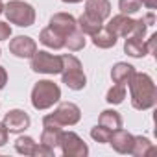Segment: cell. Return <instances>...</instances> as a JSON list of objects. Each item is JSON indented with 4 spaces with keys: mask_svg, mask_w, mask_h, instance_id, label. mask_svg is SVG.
Returning a JSON list of instances; mask_svg holds the SVG:
<instances>
[{
    "mask_svg": "<svg viewBox=\"0 0 157 157\" xmlns=\"http://www.w3.org/2000/svg\"><path fill=\"white\" fill-rule=\"evenodd\" d=\"M129 96L131 105L139 111H148L157 104V87L151 76L146 72H133L129 80Z\"/></svg>",
    "mask_w": 157,
    "mask_h": 157,
    "instance_id": "cell-1",
    "label": "cell"
},
{
    "mask_svg": "<svg viewBox=\"0 0 157 157\" xmlns=\"http://www.w3.org/2000/svg\"><path fill=\"white\" fill-rule=\"evenodd\" d=\"M61 100V89L52 80H39L32 89V105L37 111H46Z\"/></svg>",
    "mask_w": 157,
    "mask_h": 157,
    "instance_id": "cell-2",
    "label": "cell"
},
{
    "mask_svg": "<svg viewBox=\"0 0 157 157\" xmlns=\"http://www.w3.org/2000/svg\"><path fill=\"white\" fill-rule=\"evenodd\" d=\"M63 70H61V82L72 89V91H82L87 85V76L83 72L82 61L72 54H63Z\"/></svg>",
    "mask_w": 157,
    "mask_h": 157,
    "instance_id": "cell-3",
    "label": "cell"
},
{
    "mask_svg": "<svg viewBox=\"0 0 157 157\" xmlns=\"http://www.w3.org/2000/svg\"><path fill=\"white\" fill-rule=\"evenodd\" d=\"M4 13L8 21L19 28H30L35 22V10L32 4L22 2V0H10L4 4Z\"/></svg>",
    "mask_w": 157,
    "mask_h": 157,
    "instance_id": "cell-4",
    "label": "cell"
},
{
    "mask_svg": "<svg viewBox=\"0 0 157 157\" xmlns=\"http://www.w3.org/2000/svg\"><path fill=\"white\" fill-rule=\"evenodd\" d=\"M30 67H32L33 72L56 76V74H61V70H63V57L54 56L46 50H37L30 57Z\"/></svg>",
    "mask_w": 157,
    "mask_h": 157,
    "instance_id": "cell-5",
    "label": "cell"
},
{
    "mask_svg": "<svg viewBox=\"0 0 157 157\" xmlns=\"http://www.w3.org/2000/svg\"><path fill=\"white\" fill-rule=\"evenodd\" d=\"M57 146L61 148V153L65 157H87L89 155V146L74 131H61Z\"/></svg>",
    "mask_w": 157,
    "mask_h": 157,
    "instance_id": "cell-6",
    "label": "cell"
},
{
    "mask_svg": "<svg viewBox=\"0 0 157 157\" xmlns=\"http://www.w3.org/2000/svg\"><path fill=\"white\" fill-rule=\"evenodd\" d=\"M50 115L59 126H76L82 118V109L72 102H61Z\"/></svg>",
    "mask_w": 157,
    "mask_h": 157,
    "instance_id": "cell-7",
    "label": "cell"
},
{
    "mask_svg": "<svg viewBox=\"0 0 157 157\" xmlns=\"http://www.w3.org/2000/svg\"><path fill=\"white\" fill-rule=\"evenodd\" d=\"M10 52L15 57L30 59L37 52V43L32 37H28V35H17V37H13L10 41Z\"/></svg>",
    "mask_w": 157,
    "mask_h": 157,
    "instance_id": "cell-8",
    "label": "cell"
},
{
    "mask_svg": "<svg viewBox=\"0 0 157 157\" xmlns=\"http://www.w3.org/2000/svg\"><path fill=\"white\" fill-rule=\"evenodd\" d=\"M2 122H4V126L8 128L10 133H22L32 124L30 115L26 111H22V109H11V111H8Z\"/></svg>",
    "mask_w": 157,
    "mask_h": 157,
    "instance_id": "cell-9",
    "label": "cell"
},
{
    "mask_svg": "<svg viewBox=\"0 0 157 157\" xmlns=\"http://www.w3.org/2000/svg\"><path fill=\"white\" fill-rule=\"evenodd\" d=\"M61 131H63V126H59L52 115H46L43 117V133H41V144L48 146V148H54L59 144V137H61Z\"/></svg>",
    "mask_w": 157,
    "mask_h": 157,
    "instance_id": "cell-10",
    "label": "cell"
},
{
    "mask_svg": "<svg viewBox=\"0 0 157 157\" xmlns=\"http://www.w3.org/2000/svg\"><path fill=\"white\" fill-rule=\"evenodd\" d=\"M48 26H50L56 33L67 37L72 30H76V19H74L70 13H54V15L50 17Z\"/></svg>",
    "mask_w": 157,
    "mask_h": 157,
    "instance_id": "cell-11",
    "label": "cell"
},
{
    "mask_svg": "<svg viewBox=\"0 0 157 157\" xmlns=\"http://www.w3.org/2000/svg\"><path fill=\"white\" fill-rule=\"evenodd\" d=\"M133 24H135V19H131L129 15L120 13V15H115V17L107 22L105 28H107L109 32H113L117 37H128V35H131Z\"/></svg>",
    "mask_w": 157,
    "mask_h": 157,
    "instance_id": "cell-12",
    "label": "cell"
},
{
    "mask_svg": "<svg viewBox=\"0 0 157 157\" xmlns=\"http://www.w3.org/2000/svg\"><path fill=\"white\" fill-rule=\"evenodd\" d=\"M107 144H111V148L117 153H129L131 151V146H133V135L129 131L118 128V129H115L111 133V139H109Z\"/></svg>",
    "mask_w": 157,
    "mask_h": 157,
    "instance_id": "cell-13",
    "label": "cell"
},
{
    "mask_svg": "<svg viewBox=\"0 0 157 157\" xmlns=\"http://www.w3.org/2000/svg\"><path fill=\"white\" fill-rule=\"evenodd\" d=\"M85 13L104 22L111 17V2L109 0H85Z\"/></svg>",
    "mask_w": 157,
    "mask_h": 157,
    "instance_id": "cell-14",
    "label": "cell"
},
{
    "mask_svg": "<svg viewBox=\"0 0 157 157\" xmlns=\"http://www.w3.org/2000/svg\"><path fill=\"white\" fill-rule=\"evenodd\" d=\"M133 72H135V67L133 65L120 61V63L113 65V68H111V80H113V83L128 85L129 80H131V76H133Z\"/></svg>",
    "mask_w": 157,
    "mask_h": 157,
    "instance_id": "cell-15",
    "label": "cell"
},
{
    "mask_svg": "<svg viewBox=\"0 0 157 157\" xmlns=\"http://www.w3.org/2000/svg\"><path fill=\"white\" fill-rule=\"evenodd\" d=\"M91 37H93V44H94L96 48H102V50L113 48V46L117 44V41H118V37H117L113 32H109L105 26H102V28H100L96 33H93Z\"/></svg>",
    "mask_w": 157,
    "mask_h": 157,
    "instance_id": "cell-16",
    "label": "cell"
},
{
    "mask_svg": "<svg viewBox=\"0 0 157 157\" xmlns=\"http://www.w3.org/2000/svg\"><path fill=\"white\" fill-rule=\"evenodd\" d=\"M124 52H126L129 57H144V56L148 54V48H146L144 39L135 37V35H129V37H126Z\"/></svg>",
    "mask_w": 157,
    "mask_h": 157,
    "instance_id": "cell-17",
    "label": "cell"
},
{
    "mask_svg": "<svg viewBox=\"0 0 157 157\" xmlns=\"http://www.w3.org/2000/svg\"><path fill=\"white\" fill-rule=\"evenodd\" d=\"M39 41H41L44 46L52 48V50H59V48L65 46V37L59 35V33H56L50 26L44 28V30H41V33H39Z\"/></svg>",
    "mask_w": 157,
    "mask_h": 157,
    "instance_id": "cell-18",
    "label": "cell"
},
{
    "mask_svg": "<svg viewBox=\"0 0 157 157\" xmlns=\"http://www.w3.org/2000/svg\"><path fill=\"white\" fill-rule=\"evenodd\" d=\"M98 124L104 126V128H107V129H111V131H115V129L122 128V117H120V113L115 111V109H105V111L100 113Z\"/></svg>",
    "mask_w": 157,
    "mask_h": 157,
    "instance_id": "cell-19",
    "label": "cell"
},
{
    "mask_svg": "<svg viewBox=\"0 0 157 157\" xmlns=\"http://www.w3.org/2000/svg\"><path fill=\"white\" fill-rule=\"evenodd\" d=\"M102 26H104V22H100V21L93 19V17H91V15H87V13H83L80 19L76 21V28L80 30L82 33H85V35H93V33H96Z\"/></svg>",
    "mask_w": 157,
    "mask_h": 157,
    "instance_id": "cell-20",
    "label": "cell"
},
{
    "mask_svg": "<svg viewBox=\"0 0 157 157\" xmlns=\"http://www.w3.org/2000/svg\"><path fill=\"white\" fill-rule=\"evenodd\" d=\"M153 150H155V146H153V142L150 139H146L142 135H137V137H133V146H131L129 153L135 155V157H144Z\"/></svg>",
    "mask_w": 157,
    "mask_h": 157,
    "instance_id": "cell-21",
    "label": "cell"
},
{
    "mask_svg": "<svg viewBox=\"0 0 157 157\" xmlns=\"http://www.w3.org/2000/svg\"><path fill=\"white\" fill-rule=\"evenodd\" d=\"M85 43H87L85 33H82L78 28H76V30H72V32L65 37V46H67L68 50H72V52L83 50V48H85Z\"/></svg>",
    "mask_w": 157,
    "mask_h": 157,
    "instance_id": "cell-22",
    "label": "cell"
},
{
    "mask_svg": "<svg viewBox=\"0 0 157 157\" xmlns=\"http://www.w3.org/2000/svg\"><path fill=\"white\" fill-rule=\"evenodd\" d=\"M126 94H128L126 85H118V83H115V85L107 91V94H105V102L111 104V105H118V104L124 102Z\"/></svg>",
    "mask_w": 157,
    "mask_h": 157,
    "instance_id": "cell-23",
    "label": "cell"
},
{
    "mask_svg": "<svg viewBox=\"0 0 157 157\" xmlns=\"http://www.w3.org/2000/svg\"><path fill=\"white\" fill-rule=\"evenodd\" d=\"M35 146H37V142H35L32 137H28V135H22V137H19V139L15 140V150H17L21 155H32V157H33Z\"/></svg>",
    "mask_w": 157,
    "mask_h": 157,
    "instance_id": "cell-24",
    "label": "cell"
},
{
    "mask_svg": "<svg viewBox=\"0 0 157 157\" xmlns=\"http://www.w3.org/2000/svg\"><path fill=\"white\" fill-rule=\"evenodd\" d=\"M142 8V0H118V10L124 15H133Z\"/></svg>",
    "mask_w": 157,
    "mask_h": 157,
    "instance_id": "cell-25",
    "label": "cell"
},
{
    "mask_svg": "<svg viewBox=\"0 0 157 157\" xmlns=\"http://www.w3.org/2000/svg\"><path fill=\"white\" fill-rule=\"evenodd\" d=\"M111 129H107V128H104V126H94L93 129H91V137H93V140H96L98 144H107L109 142V139H111Z\"/></svg>",
    "mask_w": 157,
    "mask_h": 157,
    "instance_id": "cell-26",
    "label": "cell"
},
{
    "mask_svg": "<svg viewBox=\"0 0 157 157\" xmlns=\"http://www.w3.org/2000/svg\"><path fill=\"white\" fill-rule=\"evenodd\" d=\"M146 28H148L146 21H144V19H137V21H135V24H133L131 35H135V37H140V39H144V35H146Z\"/></svg>",
    "mask_w": 157,
    "mask_h": 157,
    "instance_id": "cell-27",
    "label": "cell"
},
{
    "mask_svg": "<svg viewBox=\"0 0 157 157\" xmlns=\"http://www.w3.org/2000/svg\"><path fill=\"white\" fill-rule=\"evenodd\" d=\"M33 157H54V148H48L44 144H37L35 146V151H33Z\"/></svg>",
    "mask_w": 157,
    "mask_h": 157,
    "instance_id": "cell-28",
    "label": "cell"
},
{
    "mask_svg": "<svg viewBox=\"0 0 157 157\" xmlns=\"http://www.w3.org/2000/svg\"><path fill=\"white\" fill-rule=\"evenodd\" d=\"M11 37V26L8 22H2L0 21V41H6Z\"/></svg>",
    "mask_w": 157,
    "mask_h": 157,
    "instance_id": "cell-29",
    "label": "cell"
},
{
    "mask_svg": "<svg viewBox=\"0 0 157 157\" xmlns=\"http://www.w3.org/2000/svg\"><path fill=\"white\" fill-rule=\"evenodd\" d=\"M8 137H10L8 128L4 126V122H0V146H4V144L8 142Z\"/></svg>",
    "mask_w": 157,
    "mask_h": 157,
    "instance_id": "cell-30",
    "label": "cell"
},
{
    "mask_svg": "<svg viewBox=\"0 0 157 157\" xmlns=\"http://www.w3.org/2000/svg\"><path fill=\"white\" fill-rule=\"evenodd\" d=\"M8 85V70L0 65V89H4Z\"/></svg>",
    "mask_w": 157,
    "mask_h": 157,
    "instance_id": "cell-31",
    "label": "cell"
},
{
    "mask_svg": "<svg viewBox=\"0 0 157 157\" xmlns=\"http://www.w3.org/2000/svg\"><path fill=\"white\" fill-rule=\"evenodd\" d=\"M142 6H146L148 10H155L157 8V0H142Z\"/></svg>",
    "mask_w": 157,
    "mask_h": 157,
    "instance_id": "cell-32",
    "label": "cell"
},
{
    "mask_svg": "<svg viewBox=\"0 0 157 157\" xmlns=\"http://www.w3.org/2000/svg\"><path fill=\"white\" fill-rule=\"evenodd\" d=\"M61 2H65V4H80L83 0H61Z\"/></svg>",
    "mask_w": 157,
    "mask_h": 157,
    "instance_id": "cell-33",
    "label": "cell"
},
{
    "mask_svg": "<svg viewBox=\"0 0 157 157\" xmlns=\"http://www.w3.org/2000/svg\"><path fill=\"white\" fill-rule=\"evenodd\" d=\"M2 13H4V2L0 0V15H2Z\"/></svg>",
    "mask_w": 157,
    "mask_h": 157,
    "instance_id": "cell-34",
    "label": "cell"
},
{
    "mask_svg": "<svg viewBox=\"0 0 157 157\" xmlns=\"http://www.w3.org/2000/svg\"><path fill=\"white\" fill-rule=\"evenodd\" d=\"M0 56H2V50H0Z\"/></svg>",
    "mask_w": 157,
    "mask_h": 157,
    "instance_id": "cell-35",
    "label": "cell"
}]
</instances>
